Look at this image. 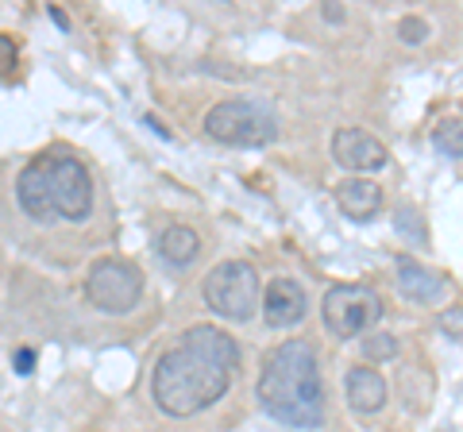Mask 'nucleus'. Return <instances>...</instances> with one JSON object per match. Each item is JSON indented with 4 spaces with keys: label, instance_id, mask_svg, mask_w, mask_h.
<instances>
[{
    "label": "nucleus",
    "instance_id": "f257e3e1",
    "mask_svg": "<svg viewBox=\"0 0 463 432\" xmlns=\"http://www.w3.org/2000/svg\"><path fill=\"white\" fill-rule=\"evenodd\" d=\"M240 371V348L224 328L194 324L151 371V398L166 417H194L228 394Z\"/></svg>",
    "mask_w": 463,
    "mask_h": 432
},
{
    "label": "nucleus",
    "instance_id": "f03ea898",
    "mask_svg": "<svg viewBox=\"0 0 463 432\" xmlns=\"http://www.w3.org/2000/svg\"><path fill=\"white\" fill-rule=\"evenodd\" d=\"M255 398L267 417L289 428H317L325 421V382L309 340L279 343L259 371Z\"/></svg>",
    "mask_w": 463,
    "mask_h": 432
},
{
    "label": "nucleus",
    "instance_id": "7ed1b4c3",
    "mask_svg": "<svg viewBox=\"0 0 463 432\" xmlns=\"http://www.w3.org/2000/svg\"><path fill=\"white\" fill-rule=\"evenodd\" d=\"M205 136L228 147H267L279 136V117L270 112V105L251 97L221 100L205 112Z\"/></svg>",
    "mask_w": 463,
    "mask_h": 432
},
{
    "label": "nucleus",
    "instance_id": "20e7f679",
    "mask_svg": "<svg viewBox=\"0 0 463 432\" xmlns=\"http://www.w3.org/2000/svg\"><path fill=\"white\" fill-rule=\"evenodd\" d=\"M205 305L224 316V321H251L259 313V301H263V282H259V270L243 258H228V263H216L209 275H205Z\"/></svg>",
    "mask_w": 463,
    "mask_h": 432
},
{
    "label": "nucleus",
    "instance_id": "39448f33",
    "mask_svg": "<svg viewBox=\"0 0 463 432\" xmlns=\"http://www.w3.org/2000/svg\"><path fill=\"white\" fill-rule=\"evenodd\" d=\"M321 316H325V328L340 340H355L364 336L367 328L383 316V297L371 290V286H332L321 301Z\"/></svg>",
    "mask_w": 463,
    "mask_h": 432
},
{
    "label": "nucleus",
    "instance_id": "423d86ee",
    "mask_svg": "<svg viewBox=\"0 0 463 432\" xmlns=\"http://www.w3.org/2000/svg\"><path fill=\"white\" fill-rule=\"evenodd\" d=\"M139 294H143V278L124 258H100V263H93L90 275H85V297L100 313H112V316L132 313L139 305Z\"/></svg>",
    "mask_w": 463,
    "mask_h": 432
},
{
    "label": "nucleus",
    "instance_id": "0eeeda50",
    "mask_svg": "<svg viewBox=\"0 0 463 432\" xmlns=\"http://www.w3.org/2000/svg\"><path fill=\"white\" fill-rule=\"evenodd\" d=\"M51 193H54V212L62 221L81 224L93 212V182L78 158H51Z\"/></svg>",
    "mask_w": 463,
    "mask_h": 432
},
{
    "label": "nucleus",
    "instance_id": "6e6552de",
    "mask_svg": "<svg viewBox=\"0 0 463 432\" xmlns=\"http://www.w3.org/2000/svg\"><path fill=\"white\" fill-rule=\"evenodd\" d=\"M332 158L359 178V174H371V170H383L390 155H386V143L364 132V127H336V136H332Z\"/></svg>",
    "mask_w": 463,
    "mask_h": 432
},
{
    "label": "nucleus",
    "instance_id": "1a4fd4ad",
    "mask_svg": "<svg viewBox=\"0 0 463 432\" xmlns=\"http://www.w3.org/2000/svg\"><path fill=\"white\" fill-rule=\"evenodd\" d=\"M16 201L32 221H54V193H51V155L32 158L16 174Z\"/></svg>",
    "mask_w": 463,
    "mask_h": 432
},
{
    "label": "nucleus",
    "instance_id": "9d476101",
    "mask_svg": "<svg viewBox=\"0 0 463 432\" xmlns=\"http://www.w3.org/2000/svg\"><path fill=\"white\" fill-rule=\"evenodd\" d=\"M309 309V297L294 278H274L263 294V316L270 328H294Z\"/></svg>",
    "mask_w": 463,
    "mask_h": 432
},
{
    "label": "nucleus",
    "instance_id": "9b49d317",
    "mask_svg": "<svg viewBox=\"0 0 463 432\" xmlns=\"http://www.w3.org/2000/svg\"><path fill=\"white\" fill-rule=\"evenodd\" d=\"M448 278L440 270H429L425 263H417L410 255H398V290L405 301H417V305H432V301L444 297Z\"/></svg>",
    "mask_w": 463,
    "mask_h": 432
},
{
    "label": "nucleus",
    "instance_id": "f8f14e48",
    "mask_svg": "<svg viewBox=\"0 0 463 432\" xmlns=\"http://www.w3.org/2000/svg\"><path fill=\"white\" fill-rule=\"evenodd\" d=\"M344 394L355 413H379L386 406V379L371 363H359L344 374Z\"/></svg>",
    "mask_w": 463,
    "mask_h": 432
},
{
    "label": "nucleus",
    "instance_id": "ddd939ff",
    "mask_svg": "<svg viewBox=\"0 0 463 432\" xmlns=\"http://www.w3.org/2000/svg\"><path fill=\"white\" fill-rule=\"evenodd\" d=\"M336 205L352 221H371L383 209V190L371 178H347L336 185Z\"/></svg>",
    "mask_w": 463,
    "mask_h": 432
},
{
    "label": "nucleus",
    "instance_id": "4468645a",
    "mask_svg": "<svg viewBox=\"0 0 463 432\" xmlns=\"http://www.w3.org/2000/svg\"><path fill=\"white\" fill-rule=\"evenodd\" d=\"M155 251L158 258H163L166 267H190L197 251H201V239L194 228H185V224H170L158 232V243H155Z\"/></svg>",
    "mask_w": 463,
    "mask_h": 432
},
{
    "label": "nucleus",
    "instance_id": "2eb2a0df",
    "mask_svg": "<svg viewBox=\"0 0 463 432\" xmlns=\"http://www.w3.org/2000/svg\"><path fill=\"white\" fill-rule=\"evenodd\" d=\"M432 147L448 158H463V120H444L432 132Z\"/></svg>",
    "mask_w": 463,
    "mask_h": 432
},
{
    "label": "nucleus",
    "instance_id": "dca6fc26",
    "mask_svg": "<svg viewBox=\"0 0 463 432\" xmlns=\"http://www.w3.org/2000/svg\"><path fill=\"white\" fill-rule=\"evenodd\" d=\"M359 348H364L367 363H383V359H394L398 355V340L390 336V333H371L364 343H359Z\"/></svg>",
    "mask_w": 463,
    "mask_h": 432
},
{
    "label": "nucleus",
    "instance_id": "f3484780",
    "mask_svg": "<svg viewBox=\"0 0 463 432\" xmlns=\"http://www.w3.org/2000/svg\"><path fill=\"white\" fill-rule=\"evenodd\" d=\"M437 324H440V333H444L448 340H459V343H463V305L444 309Z\"/></svg>",
    "mask_w": 463,
    "mask_h": 432
},
{
    "label": "nucleus",
    "instance_id": "a211bd4d",
    "mask_svg": "<svg viewBox=\"0 0 463 432\" xmlns=\"http://www.w3.org/2000/svg\"><path fill=\"white\" fill-rule=\"evenodd\" d=\"M398 32H402V42H410V47H417V42H425L429 27H425V20H417V16H405V20L398 23Z\"/></svg>",
    "mask_w": 463,
    "mask_h": 432
},
{
    "label": "nucleus",
    "instance_id": "6ab92c4d",
    "mask_svg": "<svg viewBox=\"0 0 463 432\" xmlns=\"http://www.w3.org/2000/svg\"><path fill=\"white\" fill-rule=\"evenodd\" d=\"M413 221H421V216H413L410 205H402V209H398V228H402L405 236H417V239H421V224H413Z\"/></svg>",
    "mask_w": 463,
    "mask_h": 432
},
{
    "label": "nucleus",
    "instance_id": "aec40b11",
    "mask_svg": "<svg viewBox=\"0 0 463 432\" xmlns=\"http://www.w3.org/2000/svg\"><path fill=\"white\" fill-rule=\"evenodd\" d=\"M12 367H16V374H32L35 371V352L32 348H16V355H12Z\"/></svg>",
    "mask_w": 463,
    "mask_h": 432
},
{
    "label": "nucleus",
    "instance_id": "412c9836",
    "mask_svg": "<svg viewBox=\"0 0 463 432\" xmlns=\"http://www.w3.org/2000/svg\"><path fill=\"white\" fill-rule=\"evenodd\" d=\"M325 20L340 23V20H344V8H340V5H328V8H325Z\"/></svg>",
    "mask_w": 463,
    "mask_h": 432
}]
</instances>
